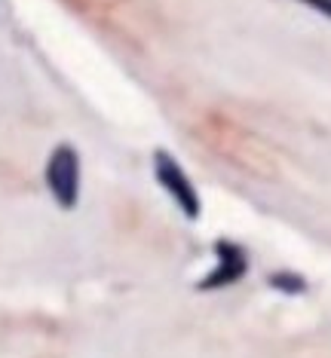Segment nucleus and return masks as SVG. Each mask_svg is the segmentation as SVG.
Instances as JSON below:
<instances>
[{"label": "nucleus", "mask_w": 331, "mask_h": 358, "mask_svg": "<svg viewBox=\"0 0 331 358\" xmlns=\"http://www.w3.org/2000/svg\"><path fill=\"white\" fill-rule=\"evenodd\" d=\"M153 178H157L160 190L178 206V211L188 221H199V215H203V199H199L197 184L190 181L184 166L166 148L153 150Z\"/></svg>", "instance_id": "nucleus-2"}, {"label": "nucleus", "mask_w": 331, "mask_h": 358, "mask_svg": "<svg viewBox=\"0 0 331 358\" xmlns=\"http://www.w3.org/2000/svg\"><path fill=\"white\" fill-rule=\"evenodd\" d=\"M212 251H215V266L197 282V291H203V294L230 288V285L246 279V273H248V251L242 248L239 242L218 239L212 245Z\"/></svg>", "instance_id": "nucleus-3"}, {"label": "nucleus", "mask_w": 331, "mask_h": 358, "mask_svg": "<svg viewBox=\"0 0 331 358\" xmlns=\"http://www.w3.org/2000/svg\"><path fill=\"white\" fill-rule=\"evenodd\" d=\"M267 285L279 294H288V297H297V294H307V279L295 270H276L267 275Z\"/></svg>", "instance_id": "nucleus-4"}, {"label": "nucleus", "mask_w": 331, "mask_h": 358, "mask_svg": "<svg viewBox=\"0 0 331 358\" xmlns=\"http://www.w3.org/2000/svg\"><path fill=\"white\" fill-rule=\"evenodd\" d=\"M43 184L59 208H77L80 187H83V166H80V153L74 144H55L52 148L43 166Z\"/></svg>", "instance_id": "nucleus-1"}, {"label": "nucleus", "mask_w": 331, "mask_h": 358, "mask_svg": "<svg viewBox=\"0 0 331 358\" xmlns=\"http://www.w3.org/2000/svg\"><path fill=\"white\" fill-rule=\"evenodd\" d=\"M297 3L310 6L313 13H319V15H325V19H331V0H297Z\"/></svg>", "instance_id": "nucleus-5"}]
</instances>
